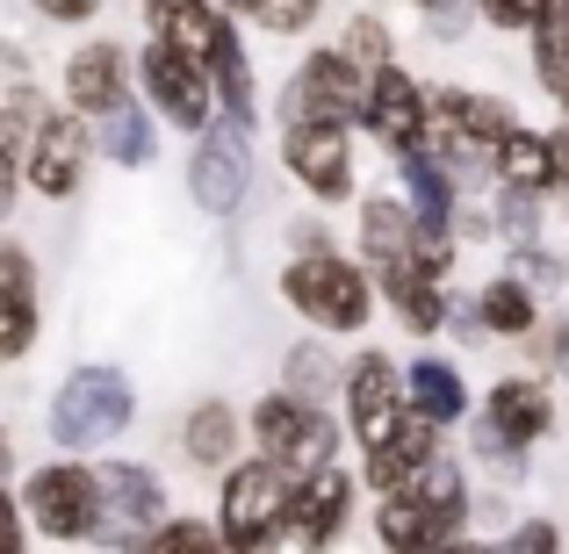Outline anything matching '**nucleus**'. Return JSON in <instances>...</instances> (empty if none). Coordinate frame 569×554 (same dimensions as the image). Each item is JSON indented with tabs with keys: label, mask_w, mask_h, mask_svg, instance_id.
Here are the masks:
<instances>
[{
	"label": "nucleus",
	"mask_w": 569,
	"mask_h": 554,
	"mask_svg": "<svg viewBox=\"0 0 569 554\" xmlns=\"http://www.w3.org/2000/svg\"><path fill=\"white\" fill-rule=\"evenodd\" d=\"M87 173H94V123L72 115L66 101H51V109L37 115V130H29L22 194H37V202H72V194L87 188Z\"/></svg>",
	"instance_id": "obj_13"
},
{
	"label": "nucleus",
	"mask_w": 569,
	"mask_h": 554,
	"mask_svg": "<svg viewBox=\"0 0 569 554\" xmlns=\"http://www.w3.org/2000/svg\"><path fill=\"white\" fill-rule=\"evenodd\" d=\"M325 8H332V0H260V8H252V29H267L274 43H296L325 22Z\"/></svg>",
	"instance_id": "obj_36"
},
{
	"label": "nucleus",
	"mask_w": 569,
	"mask_h": 554,
	"mask_svg": "<svg viewBox=\"0 0 569 554\" xmlns=\"http://www.w3.org/2000/svg\"><path fill=\"white\" fill-rule=\"evenodd\" d=\"M138 554H223V541H217V518L209 512H167L138 541Z\"/></svg>",
	"instance_id": "obj_32"
},
{
	"label": "nucleus",
	"mask_w": 569,
	"mask_h": 554,
	"mask_svg": "<svg viewBox=\"0 0 569 554\" xmlns=\"http://www.w3.org/2000/svg\"><path fill=\"white\" fill-rule=\"evenodd\" d=\"M252 181H260V152H252V130L246 123H209L188 138V167H181V188L188 202L202 209L209 223H231L238 209L252 202Z\"/></svg>",
	"instance_id": "obj_8"
},
{
	"label": "nucleus",
	"mask_w": 569,
	"mask_h": 554,
	"mask_svg": "<svg viewBox=\"0 0 569 554\" xmlns=\"http://www.w3.org/2000/svg\"><path fill=\"white\" fill-rule=\"evenodd\" d=\"M289 497L296 475L274 469L267 454H238L231 469L217 475V541L223 554H281V533H289Z\"/></svg>",
	"instance_id": "obj_5"
},
{
	"label": "nucleus",
	"mask_w": 569,
	"mask_h": 554,
	"mask_svg": "<svg viewBox=\"0 0 569 554\" xmlns=\"http://www.w3.org/2000/svg\"><path fill=\"white\" fill-rule=\"evenodd\" d=\"M548 144H556V188H548V202H562V209H569V123L548 130Z\"/></svg>",
	"instance_id": "obj_41"
},
{
	"label": "nucleus",
	"mask_w": 569,
	"mask_h": 554,
	"mask_svg": "<svg viewBox=\"0 0 569 554\" xmlns=\"http://www.w3.org/2000/svg\"><path fill=\"white\" fill-rule=\"evenodd\" d=\"M14 504H22L29 541L87 547V541H94V461L51 454V461H37V469H22V483H14Z\"/></svg>",
	"instance_id": "obj_7"
},
{
	"label": "nucleus",
	"mask_w": 569,
	"mask_h": 554,
	"mask_svg": "<svg viewBox=\"0 0 569 554\" xmlns=\"http://www.w3.org/2000/svg\"><path fill=\"white\" fill-rule=\"evenodd\" d=\"M51 109L37 80H8L0 87V238L14 223V202H22V152H29V130L37 115Z\"/></svg>",
	"instance_id": "obj_22"
},
{
	"label": "nucleus",
	"mask_w": 569,
	"mask_h": 554,
	"mask_svg": "<svg viewBox=\"0 0 569 554\" xmlns=\"http://www.w3.org/2000/svg\"><path fill=\"white\" fill-rule=\"evenodd\" d=\"M403 411H411L403 403V361H389L382 346H361V353L339 361V425H347V440L361 454L397 432Z\"/></svg>",
	"instance_id": "obj_14"
},
{
	"label": "nucleus",
	"mask_w": 569,
	"mask_h": 554,
	"mask_svg": "<svg viewBox=\"0 0 569 554\" xmlns=\"http://www.w3.org/2000/svg\"><path fill=\"white\" fill-rule=\"evenodd\" d=\"M533 14H541V0H476V22L498 29V37H527Z\"/></svg>",
	"instance_id": "obj_38"
},
{
	"label": "nucleus",
	"mask_w": 569,
	"mask_h": 554,
	"mask_svg": "<svg viewBox=\"0 0 569 554\" xmlns=\"http://www.w3.org/2000/svg\"><path fill=\"white\" fill-rule=\"evenodd\" d=\"M138 14H144V37L167 43V51H181V58H194L202 72H209V58H217V43L238 29L217 0H138Z\"/></svg>",
	"instance_id": "obj_20"
},
{
	"label": "nucleus",
	"mask_w": 569,
	"mask_h": 554,
	"mask_svg": "<svg viewBox=\"0 0 569 554\" xmlns=\"http://www.w3.org/2000/svg\"><path fill=\"white\" fill-rule=\"evenodd\" d=\"M353 512H361V475H353L347 461H325V469L296 475L281 554H339L347 533H353Z\"/></svg>",
	"instance_id": "obj_12"
},
{
	"label": "nucleus",
	"mask_w": 569,
	"mask_h": 554,
	"mask_svg": "<svg viewBox=\"0 0 569 554\" xmlns=\"http://www.w3.org/2000/svg\"><path fill=\"white\" fill-rule=\"evenodd\" d=\"M498 554H569V533H562V518H548V512H519V518H505Z\"/></svg>",
	"instance_id": "obj_35"
},
{
	"label": "nucleus",
	"mask_w": 569,
	"mask_h": 554,
	"mask_svg": "<svg viewBox=\"0 0 569 554\" xmlns=\"http://www.w3.org/2000/svg\"><path fill=\"white\" fill-rule=\"evenodd\" d=\"M361 109H368V72L353 66L347 51H332V43L296 58V72L274 94L281 123H347V130H361Z\"/></svg>",
	"instance_id": "obj_11"
},
{
	"label": "nucleus",
	"mask_w": 569,
	"mask_h": 554,
	"mask_svg": "<svg viewBox=\"0 0 569 554\" xmlns=\"http://www.w3.org/2000/svg\"><path fill=\"white\" fill-rule=\"evenodd\" d=\"M403 403H411L418 417H432L440 432L469 425V411H476L469 367H461L455 353H418V361H403Z\"/></svg>",
	"instance_id": "obj_21"
},
{
	"label": "nucleus",
	"mask_w": 569,
	"mask_h": 554,
	"mask_svg": "<svg viewBox=\"0 0 569 554\" xmlns=\"http://www.w3.org/2000/svg\"><path fill=\"white\" fill-rule=\"evenodd\" d=\"M138 425V382L116 361H80L43 403V432L58 454H101Z\"/></svg>",
	"instance_id": "obj_3"
},
{
	"label": "nucleus",
	"mask_w": 569,
	"mask_h": 554,
	"mask_svg": "<svg viewBox=\"0 0 569 554\" xmlns=\"http://www.w3.org/2000/svg\"><path fill=\"white\" fill-rule=\"evenodd\" d=\"M403 8L418 14V29H426L432 51H455V43L476 29V0H403Z\"/></svg>",
	"instance_id": "obj_34"
},
{
	"label": "nucleus",
	"mask_w": 569,
	"mask_h": 554,
	"mask_svg": "<svg viewBox=\"0 0 569 554\" xmlns=\"http://www.w3.org/2000/svg\"><path fill=\"white\" fill-rule=\"evenodd\" d=\"M389 188L411 202L418 231H455V216H461V188L447 181L440 159H426L418 144H411V152H389Z\"/></svg>",
	"instance_id": "obj_25"
},
{
	"label": "nucleus",
	"mask_w": 569,
	"mask_h": 554,
	"mask_svg": "<svg viewBox=\"0 0 569 554\" xmlns=\"http://www.w3.org/2000/svg\"><path fill=\"white\" fill-rule=\"evenodd\" d=\"M527 72L541 87V101L562 109L569 123V0H541V14L527 29Z\"/></svg>",
	"instance_id": "obj_26"
},
{
	"label": "nucleus",
	"mask_w": 569,
	"mask_h": 554,
	"mask_svg": "<svg viewBox=\"0 0 569 554\" xmlns=\"http://www.w3.org/2000/svg\"><path fill=\"white\" fill-rule=\"evenodd\" d=\"M173 454H181L194 475H223L246 454V411H238L231 396H194L181 411V432H173Z\"/></svg>",
	"instance_id": "obj_19"
},
{
	"label": "nucleus",
	"mask_w": 569,
	"mask_h": 554,
	"mask_svg": "<svg viewBox=\"0 0 569 554\" xmlns=\"http://www.w3.org/2000/svg\"><path fill=\"white\" fill-rule=\"evenodd\" d=\"M94 159H101V167H116V173H144L159 159V115L144 109L138 94L109 101V109L94 115Z\"/></svg>",
	"instance_id": "obj_24"
},
{
	"label": "nucleus",
	"mask_w": 569,
	"mask_h": 554,
	"mask_svg": "<svg viewBox=\"0 0 569 554\" xmlns=\"http://www.w3.org/2000/svg\"><path fill=\"white\" fill-rule=\"evenodd\" d=\"M223 14H231V22H252V8H260V0H217Z\"/></svg>",
	"instance_id": "obj_44"
},
{
	"label": "nucleus",
	"mask_w": 569,
	"mask_h": 554,
	"mask_svg": "<svg viewBox=\"0 0 569 554\" xmlns=\"http://www.w3.org/2000/svg\"><path fill=\"white\" fill-rule=\"evenodd\" d=\"M281 389H296V396H332L339 389L332 339H296V346L281 353Z\"/></svg>",
	"instance_id": "obj_33"
},
{
	"label": "nucleus",
	"mask_w": 569,
	"mask_h": 554,
	"mask_svg": "<svg viewBox=\"0 0 569 554\" xmlns=\"http://www.w3.org/2000/svg\"><path fill=\"white\" fill-rule=\"evenodd\" d=\"M8 475H14V432L0 425V483H8Z\"/></svg>",
	"instance_id": "obj_43"
},
{
	"label": "nucleus",
	"mask_w": 569,
	"mask_h": 554,
	"mask_svg": "<svg viewBox=\"0 0 569 554\" xmlns=\"http://www.w3.org/2000/svg\"><path fill=\"white\" fill-rule=\"evenodd\" d=\"M274 295L289 303V318L303 324L310 339H368L382 318V289L347 245H325V252H281L274 266Z\"/></svg>",
	"instance_id": "obj_1"
},
{
	"label": "nucleus",
	"mask_w": 569,
	"mask_h": 554,
	"mask_svg": "<svg viewBox=\"0 0 569 554\" xmlns=\"http://www.w3.org/2000/svg\"><path fill=\"white\" fill-rule=\"evenodd\" d=\"M527 353L548 367V382H556V389H569V310H548L541 332L527 339Z\"/></svg>",
	"instance_id": "obj_37"
},
{
	"label": "nucleus",
	"mask_w": 569,
	"mask_h": 554,
	"mask_svg": "<svg viewBox=\"0 0 569 554\" xmlns=\"http://www.w3.org/2000/svg\"><path fill=\"white\" fill-rule=\"evenodd\" d=\"M101 8H109V0H29V14H43V22H58V29L101 22Z\"/></svg>",
	"instance_id": "obj_39"
},
{
	"label": "nucleus",
	"mask_w": 569,
	"mask_h": 554,
	"mask_svg": "<svg viewBox=\"0 0 569 554\" xmlns=\"http://www.w3.org/2000/svg\"><path fill=\"white\" fill-rule=\"evenodd\" d=\"M130 94V51L116 37H80L66 51V66H58V101H66L72 115H87L94 123L109 101Z\"/></svg>",
	"instance_id": "obj_17"
},
{
	"label": "nucleus",
	"mask_w": 569,
	"mask_h": 554,
	"mask_svg": "<svg viewBox=\"0 0 569 554\" xmlns=\"http://www.w3.org/2000/svg\"><path fill=\"white\" fill-rule=\"evenodd\" d=\"M43 339V266L22 238H0V367L29 361Z\"/></svg>",
	"instance_id": "obj_15"
},
{
	"label": "nucleus",
	"mask_w": 569,
	"mask_h": 554,
	"mask_svg": "<svg viewBox=\"0 0 569 554\" xmlns=\"http://www.w3.org/2000/svg\"><path fill=\"white\" fill-rule=\"evenodd\" d=\"M483 216H490V238H498L505 252L548 245V194H527V188H498V181H490Z\"/></svg>",
	"instance_id": "obj_29"
},
{
	"label": "nucleus",
	"mask_w": 569,
	"mask_h": 554,
	"mask_svg": "<svg viewBox=\"0 0 569 554\" xmlns=\"http://www.w3.org/2000/svg\"><path fill=\"white\" fill-rule=\"evenodd\" d=\"M376 289H382L389 318H397L411 339H440L447 332V303H455V281L447 274H432V266L411 260V266H397V274H382Z\"/></svg>",
	"instance_id": "obj_23"
},
{
	"label": "nucleus",
	"mask_w": 569,
	"mask_h": 554,
	"mask_svg": "<svg viewBox=\"0 0 569 554\" xmlns=\"http://www.w3.org/2000/svg\"><path fill=\"white\" fill-rule=\"evenodd\" d=\"M246 440H252V454H267L289 475H310V469H325V461H347V425H339V411L318 403V396H296V389H281V382L252 396Z\"/></svg>",
	"instance_id": "obj_4"
},
{
	"label": "nucleus",
	"mask_w": 569,
	"mask_h": 554,
	"mask_svg": "<svg viewBox=\"0 0 569 554\" xmlns=\"http://www.w3.org/2000/svg\"><path fill=\"white\" fill-rule=\"evenodd\" d=\"M505 274H512L541 310H562V295H569V260H562L556 245H519V252H505Z\"/></svg>",
	"instance_id": "obj_31"
},
{
	"label": "nucleus",
	"mask_w": 569,
	"mask_h": 554,
	"mask_svg": "<svg viewBox=\"0 0 569 554\" xmlns=\"http://www.w3.org/2000/svg\"><path fill=\"white\" fill-rule=\"evenodd\" d=\"M173 512V483L159 475V461L101 454L94 461V541L101 554H138V541Z\"/></svg>",
	"instance_id": "obj_6"
},
{
	"label": "nucleus",
	"mask_w": 569,
	"mask_h": 554,
	"mask_svg": "<svg viewBox=\"0 0 569 554\" xmlns=\"http://www.w3.org/2000/svg\"><path fill=\"white\" fill-rule=\"evenodd\" d=\"M556 425H562V403H556L548 374H533V367L498 374L469 411V461L490 469L498 483H527L533 446L556 440Z\"/></svg>",
	"instance_id": "obj_2"
},
{
	"label": "nucleus",
	"mask_w": 569,
	"mask_h": 554,
	"mask_svg": "<svg viewBox=\"0 0 569 554\" xmlns=\"http://www.w3.org/2000/svg\"><path fill=\"white\" fill-rule=\"evenodd\" d=\"M0 554H29V526H22V504H14L8 483H0Z\"/></svg>",
	"instance_id": "obj_40"
},
{
	"label": "nucleus",
	"mask_w": 569,
	"mask_h": 554,
	"mask_svg": "<svg viewBox=\"0 0 569 554\" xmlns=\"http://www.w3.org/2000/svg\"><path fill=\"white\" fill-rule=\"evenodd\" d=\"M281 167L310 209L361 202V152H353L347 123H281Z\"/></svg>",
	"instance_id": "obj_9"
},
{
	"label": "nucleus",
	"mask_w": 569,
	"mask_h": 554,
	"mask_svg": "<svg viewBox=\"0 0 569 554\" xmlns=\"http://www.w3.org/2000/svg\"><path fill=\"white\" fill-rule=\"evenodd\" d=\"M440 554H498V541H490V533H461V541H447Z\"/></svg>",
	"instance_id": "obj_42"
},
{
	"label": "nucleus",
	"mask_w": 569,
	"mask_h": 554,
	"mask_svg": "<svg viewBox=\"0 0 569 554\" xmlns=\"http://www.w3.org/2000/svg\"><path fill=\"white\" fill-rule=\"evenodd\" d=\"M490 181H498V188H527V194L556 188V144H548V130L519 123L512 138L490 152Z\"/></svg>",
	"instance_id": "obj_28"
},
{
	"label": "nucleus",
	"mask_w": 569,
	"mask_h": 554,
	"mask_svg": "<svg viewBox=\"0 0 569 554\" xmlns=\"http://www.w3.org/2000/svg\"><path fill=\"white\" fill-rule=\"evenodd\" d=\"M361 130L382 144V152H411V144L426 138V80H418L403 58H397V66H382L376 80H368Z\"/></svg>",
	"instance_id": "obj_18"
},
{
	"label": "nucleus",
	"mask_w": 569,
	"mask_h": 554,
	"mask_svg": "<svg viewBox=\"0 0 569 554\" xmlns=\"http://www.w3.org/2000/svg\"><path fill=\"white\" fill-rule=\"evenodd\" d=\"M353 260H361L376 281L418 260V216H411V202H403L389 181L361 188V202H353Z\"/></svg>",
	"instance_id": "obj_16"
},
{
	"label": "nucleus",
	"mask_w": 569,
	"mask_h": 554,
	"mask_svg": "<svg viewBox=\"0 0 569 554\" xmlns=\"http://www.w3.org/2000/svg\"><path fill=\"white\" fill-rule=\"evenodd\" d=\"M332 51H347L353 66H361L368 80H376L382 66H397V58H403V43H397V29H389V14H382V8H353L347 22H339Z\"/></svg>",
	"instance_id": "obj_30"
},
{
	"label": "nucleus",
	"mask_w": 569,
	"mask_h": 554,
	"mask_svg": "<svg viewBox=\"0 0 569 554\" xmlns=\"http://www.w3.org/2000/svg\"><path fill=\"white\" fill-rule=\"evenodd\" d=\"M469 310H476V324H483V339H490V346H498V339H505V346H527V339L541 332V318H548V310L533 303V295L519 289V281L505 274V266H498L490 281H476Z\"/></svg>",
	"instance_id": "obj_27"
},
{
	"label": "nucleus",
	"mask_w": 569,
	"mask_h": 554,
	"mask_svg": "<svg viewBox=\"0 0 569 554\" xmlns=\"http://www.w3.org/2000/svg\"><path fill=\"white\" fill-rule=\"evenodd\" d=\"M130 94L159 115V130H181V138L217 123V87H209V72L194 66V58L167 51V43H152V37L130 51Z\"/></svg>",
	"instance_id": "obj_10"
}]
</instances>
